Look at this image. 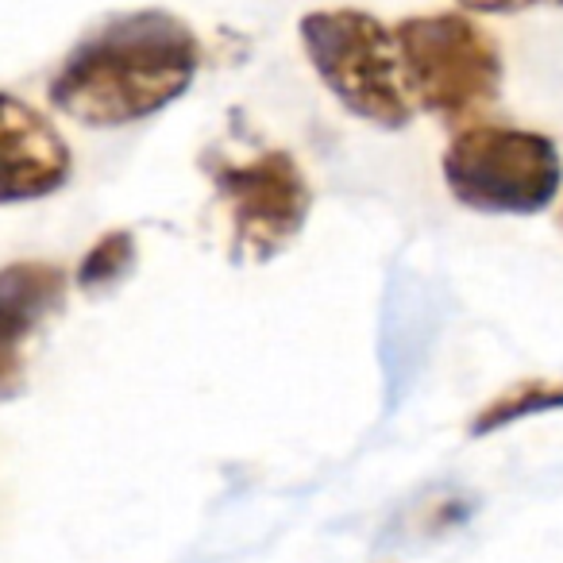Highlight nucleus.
<instances>
[{"instance_id":"1","label":"nucleus","mask_w":563,"mask_h":563,"mask_svg":"<svg viewBox=\"0 0 563 563\" xmlns=\"http://www.w3.org/2000/svg\"><path fill=\"white\" fill-rule=\"evenodd\" d=\"M201 70V43L186 20L140 9L89 32L47 86L55 112L86 128H128L174 104Z\"/></svg>"},{"instance_id":"2","label":"nucleus","mask_w":563,"mask_h":563,"mask_svg":"<svg viewBox=\"0 0 563 563\" xmlns=\"http://www.w3.org/2000/svg\"><path fill=\"white\" fill-rule=\"evenodd\" d=\"M401 81L417 112L448 128H467L498 101L501 51L467 12L409 16L394 24Z\"/></svg>"},{"instance_id":"3","label":"nucleus","mask_w":563,"mask_h":563,"mask_svg":"<svg viewBox=\"0 0 563 563\" xmlns=\"http://www.w3.org/2000/svg\"><path fill=\"white\" fill-rule=\"evenodd\" d=\"M440 170L455 201L486 217L544 212L563 186L560 147L548 135L483 120L452 135Z\"/></svg>"},{"instance_id":"4","label":"nucleus","mask_w":563,"mask_h":563,"mask_svg":"<svg viewBox=\"0 0 563 563\" xmlns=\"http://www.w3.org/2000/svg\"><path fill=\"white\" fill-rule=\"evenodd\" d=\"M301 47L317 78L352 117L398 132L417 117L401 81L394 27L360 9H324L301 20Z\"/></svg>"},{"instance_id":"5","label":"nucleus","mask_w":563,"mask_h":563,"mask_svg":"<svg viewBox=\"0 0 563 563\" xmlns=\"http://www.w3.org/2000/svg\"><path fill=\"white\" fill-rule=\"evenodd\" d=\"M228 220V247L235 263H266L301 235L313 209V186L290 151L258 147L247 155H205Z\"/></svg>"},{"instance_id":"6","label":"nucleus","mask_w":563,"mask_h":563,"mask_svg":"<svg viewBox=\"0 0 563 563\" xmlns=\"http://www.w3.org/2000/svg\"><path fill=\"white\" fill-rule=\"evenodd\" d=\"M63 266L20 258L0 266V401H12L27 390V355L51 321L66 309Z\"/></svg>"},{"instance_id":"7","label":"nucleus","mask_w":563,"mask_h":563,"mask_svg":"<svg viewBox=\"0 0 563 563\" xmlns=\"http://www.w3.org/2000/svg\"><path fill=\"white\" fill-rule=\"evenodd\" d=\"M74 155L35 104L0 93V205L40 201L70 181Z\"/></svg>"},{"instance_id":"8","label":"nucleus","mask_w":563,"mask_h":563,"mask_svg":"<svg viewBox=\"0 0 563 563\" xmlns=\"http://www.w3.org/2000/svg\"><path fill=\"white\" fill-rule=\"evenodd\" d=\"M132 263H135V235L117 228V232L101 235V240L86 251V258H81L78 271H74V282H78L81 294L93 298V294H104V290H112L117 282H124Z\"/></svg>"},{"instance_id":"9","label":"nucleus","mask_w":563,"mask_h":563,"mask_svg":"<svg viewBox=\"0 0 563 563\" xmlns=\"http://www.w3.org/2000/svg\"><path fill=\"white\" fill-rule=\"evenodd\" d=\"M544 409H563V383H548V378H532V383L514 386L509 394L494 398L483 413L475 417L471 432L483 437V432H494L501 424H514L517 417L525 413H544Z\"/></svg>"},{"instance_id":"10","label":"nucleus","mask_w":563,"mask_h":563,"mask_svg":"<svg viewBox=\"0 0 563 563\" xmlns=\"http://www.w3.org/2000/svg\"><path fill=\"white\" fill-rule=\"evenodd\" d=\"M467 12H521L537 9V4H563V0H455Z\"/></svg>"}]
</instances>
